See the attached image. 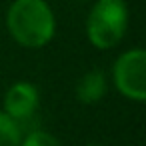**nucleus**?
<instances>
[{"mask_svg": "<svg viewBox=\"0 0 146 146\" xmlns=\"http://www.w3.org/2000/svg\"><path fill=\"white\" fill-rule=\"evenodd\" d=\"M12 40L30 50L44 48L56 34V16L46 0H14L6 12Z\"/></svg>", "mask_w": 146, "mask_h": 146, "instance_id": "obj_1", "label": "nucleus"}, {"mask_svg": "<svg viewBox=\"0 0 146 146\" xmlns=\"http://www.w3.org/2000/svg\"><path fill=\"white\" fill-rule=\"evenodd\" d=\"M114 88L130 102L142 104L146 100V52L136 46L124 50L110 70Z\"/></svg>", "mask_w": 146, "mask_h": 146, "instance_id": "obj_3", "label": "nucleus"}, {"mask_svg": "<svg viewBox=\"0 0 146 146\" xmlns=\"http://www.w3.org/2000/svg\"><path fill=\"white\" fill-rule=\"evenodd\" d=\"M38 108H40V92L28 80L14 82L2 98V112L12 120H16L18 124L30 120L38 112Z\"/></svg>", "mask_w": 146, "mask_h": 146, "instance_id": "obj_4", "label": "nucleus"}, {"mask_svg": "<svg viewBox=\"0 0 146 146\" xmlns=\"http://www.w3.org/2000/svg\"><path fill=\"white\" fill-rule=\"evenodd\" d=\"M22 128L16 120L0 110V146H20Z\"/></svg>", "mask_w": 146, "mask_h": 146, "instance_id": "obj_6", "label": "nucleus"}, {"mask_svg": "<svg viewBox=\"0 0 146 146\" xmlns=\"http://www.w3.org/2000/svg\"><path fill=\"white\" fill-rule=\"evenodd\" d=\"M20 146H62V142L46 130H32L28 134H22Z\"/></svg>", "mask_w": 146, "mask_h": 146, "instance_id": "obj_7", "label": "nucleus"}, {"mask_svg": "<svg viewBox=\"0 0 146 146\" xmlns=\"http://www.w3.org/2000/svg\"><path fill=\"white\" fill-rule=\"evenodd\" d=\"M74 2H80V4H92L94 0H74Z\"/></svg>", "mask_w": 146, "mask_h": 146, "instance_id": "obj_8", "label": "nucleus"}, {"mask_svg": "<svg viewBox=\"0 0 146 146\" xmlns=\"http://www.w3.org/2000/svg\"><path fill=\"white\" fill-rule=\"evenodd\" d=\"M126 0H94L84 22L88 42L98 50L116 48L128 30Z\"/></svg>", "mask_w": 146, "mask_h": 146, "instance_id": "obj_2", "label": "nucleus"}, {"mask_svg": "<svg viewBox=\"0 0 146 146\" xmlns=\"http://www.w3.org/2000/svg\"><path fill=\"white\" fill-rule=\"evenodd\" d=\"M86 146H104V144H86Z\"/></svg>", "mask_w": 146, "mask_h": 146, "instance_id": "obj_9", "label": "nucleus"}, {"mask_svg": "<svg viewBox=\"0 0 146 146\" xmlns=\"http://www.w3.org/2000/svg\"><path fill=\"white\" fill-rule=\"evenodd\" d=\"M74 94H76V100L82 102V104H88V106L98 104L108 94V76L98 68H92V70L84 72L76 80Z\"/></svg>", "mask_w": 146, "mask_h": 146, "instance_id": "obj_5", "label": "nucleus"}]
</instances>
